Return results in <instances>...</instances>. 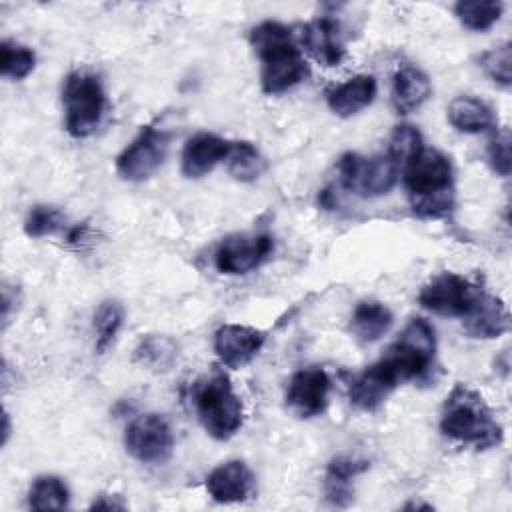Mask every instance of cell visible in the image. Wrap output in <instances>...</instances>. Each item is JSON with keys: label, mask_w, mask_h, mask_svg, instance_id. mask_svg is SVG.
<instances>
[{"label": "cell", "mask_w": 512, "mask_h": 512, "mask_svg": "<svg viewBox=\"0 0 512 512\" xmlns=\"http://www.w3.org/2000/svg\"><path fill=\"white\" fill-rule=\"evenodd\" d=\"M330 398V376L324 368L308 366L294 372L286 386V406L298 418L320 416Z\"/></svg>", "instance_id": "obj_12"}, {"label": "cell", "mask_w": 512, "mask_h": 512, "mask_svg": "<svg viewBox=\"0 0 512 512\" xmlns=\"http://www.w3.org/2000/svg\"><path fill=\"white\" fill-rule=\"evenodd\" d=\"M206 492L220 504L248 500L256 490V476L244 460H228L206 476Z\"/></svg>", "instance_id": "obj_14"}, {"label": "cell", "mask_w": 512, "mask_h": 512, "mask_svg": "<svg viewBox=\"0 0 512 512\" xmlns=\"http://www.w3.org/2000/svg\"><path fill=\"white\" fill-rule=\"evenodd\" d=\"M36 66V54L32 48L24 44H16L4 40L0 44V72L6 78L22 80L26 78Z\"/></svg>", "instance_id": "obj_29"}, {"label": "cell", "mask_w": 512, "mask_h": 512, "mask_svg": "<svg viewBox=\"0 0 512 512\" xmlns=\"http://www.w3.org/2000/svg\"><path fill=\"white\" fill-rule=\"evenodd\" d=\"M402 180L416 216L438 220L454 210V168L444 152L422 146L402 168Z\"/></svg>", "instance_id": "obj_2"}, {"label": "cell", "mask_w": 512, "mask_h": 512, "mask_svg": "<svg viewBox=\"0 0 512 512\" xmlns=\"http://www.w3.org/2000/svg\"><path fill=\"white\" fill-rule=\"evenodd\" d=\"M250 44L262 62L260 84L264 94H284L310 76L290 28L282 22L264 20L256 24L250 30Z\"/></svg>", "instance_id": "obj_1"}, {"label": "cell", "mask_w": 512, "mask_h": 512, "mask_svg": "<svg viewBox=\"0 0 512 512\" xmlns=\"http://www.w3.org/2000/svg\"><path fill=\"white\" fill-rule=\"evenodd\" d=\"M134 364L150 372H168L178 360V344L164 334L144 336L132 354Z\"/></svg>", "instance_id": "obj_24"}, {"label": "cell", "mask_w": 512, "mask_h": 512, "mask_svg": "<svg viewBox=\"0 0 512 512\" xmlns=\"http://www.w3.org/2000/svg\"><path fill=\"white\" fill-rule=\"evenodd\" d=\"M400 382L392 374V370L384 364V360H378L376 364L368 366L360 374H356L350 382L348 388V398L350 402L364 410V412H374L378 410L386 398L392 394V390Z\"/></svg>", "instance_id": "obj_16"}, {"label": "cell", "mask_w": 512, "mask_h": 512, "mask_svg": "<svg viewBox=\"0 0 512 512\" xmlns=\"http://www.w3.org/2000/svg\"><path fill=\"white\" fill-rule=\"evenodd\" d=\"M226 160L230 176L238 182H254L266 170V158L252 142H232Z\"/></svg>", "instance_id": "obj_27"}, {"label": "cell", "mask_w": 512, "mask_h": 512, "mask_svg": "<svg viewBox=\"0 0 512 512\" xmlns=\"http://www.w3.org/2000/svg\"><path fill=\"white\" fill-rule=\"evenodd\" d=\"M124 322V308L118 300H104L96 314H94V334H96V342L94 348L98 354H104L114 338L118 336L120 328Z\"/></svg>", "instance_id": "obj_28"}, {"label": "cell", "mask_w": 512, "mask_h": 512, "mask_svg": "<svg viewBox=\"0 0 512 512\" xmlns=\"http://www.w3.org/2000/svg\"><path fill=\"white\" fill-rule=\"evenodd\" d=\"M14 304H18V290H16V286L4 284V288H2V324H4V328L10 322Z\"/></svg>", "instance_id": "obj_34"}, {"label": "cell", "mask_w": 512, "mask_h": 512, "mask_svg": "<svg viewBox=\"0 0 512 512\" xmlns=\"http://www.w3.org/2000/svg\"><path fill=\"white\" fill-rule=\"evenodd\" d=\"M192 404L202 428L216 440H228L242 428V400L220 368H212L194 382Z\"/></svg>", "instance_id": "obj_4"}, {"label": "cell", "mask_w": 512, "mask_h": 512, "mask_svg": "<svg viewBox=\"0 0 512 512\" xmlns=\"http://www.w3.org/2000/svg\"><path fill=\"white\" fill-rule=\"evenodd\" d=\"M448 122L464 134H480L494 130L496 114L490 104L472 94L456 96L448 104Z\"/></svg>", "instance_id": "obj_22"}, {"label": "cell", "mask_w": 512, "mask_h": 512, "mask_svg": "<svg viewBox=\"0 0 512 512\" xmlns=\"http://www.w3.org/2000/svg\"><path fill=\"white\" fill-rule=\"evenodd\" d=\"M64 124L70 136L86 138L96 132L106 112V92L98 74L74 70L62 84Z\"/></svg>", "instance_id": "obj_5"}, {"label": "cell", "mask_w": 512, "mask_h": 512, "mask_svg": "<svg viewBox=\"0 0 512 512\" xmlns=\"http://www.w3.org/2000/svg\"><path fill=\"white\" fill-rule=\"evenodd\" d=\"M464 320V330L472 338H498L510 328V314L506 304L492 294H486L478 300V304L472 308Z\"/></svg>", "instance_id": "obj_20"}, {"label": "cell", "mask_w": 512, "mask_h": 512, "mask_svg": "<svg viewBox=\"0 0 512 512\" xmlns=\"http://www.w3.org/2000/svg\"><path fill=\"white\" fill-rule=\"evenodd\" d=\"M370 468L368 460L336 456L328 462L324 476V496L332 506L346 508L352 502V480Z\"/></svg>", "instance_id": "obj_21"}, {"label": "cell", "mask_w": 512, "mask_h": 512, "mask_svg": "<svg viewBox=\"0 0 512 512\" xmlns=\"http://www.w3.org/2000/svg\"><path fill=\"white\" fill-rule=\"evenodd\" d=\"M126 504L116 494H100L92 504L90 510H124Z\"/></svg>", "instance_id": "obj_35"}, {"label": "cell", "mask_w": 512, "mask_h": 512, "mask_svg": "<svg viewBox=\"0 0 512 512\" xmlns=\"http://www.w3.org/2000/svg\"><path fill=\"white\" fill-rule=\"evenodd\" d=\"M126 452L144 464H162L172 456L174 434L162 414H140L124 432Z\"/></svg>", "instance_id": "obj_10"}, {"label": "cell", "mask_w": 512, "mask_h": 512, "mask_svg": "<svg viewBox=\"0 0 512 512\" xmlns=\"http://www.w3.org/2000/svg\"><path fill=\"white\" fill-rule=\"evenodd\" d=\"M422 146L424 142L418 128H414L412 124H398L390 134L386 154L398 164L402 172V168L422 150Z\"/></svg>", "instance_id": "obj_30"}, {"label": "cell", "mask_w": 512, "mask_h": 512, "mask_svg": "<svg viewBox=\"0 0 512 512\" xmlns=\"http://www.w3.org/2000/svg\"><path fill=\"white\" fill-rule=\"evenodd\" d=\"M302 44L304 50L326 68L338 66L346 56L340 24L330 16H320L308 22L302 28Z\"/></svg>", "instance_id": "obj_17"}, {"label": "cell", "mask_w": 512, "mask_h": 512, "mask_svg": "<svg viewBox=\"0 0 512 512\" xmlns=\"http://www.w3.org/2000/svg\"><path fill=\"white\" fill-rule=\"evenodd\" d=\"M70 492L60 476H38L28 490V506L32 510H64L68 508Z\"/></svg>", "instance_id": "obj_26"}, {"label": "cell", "mask_w": 512, "mask_h": 512, "mask_svg": "<svg viewBox=\"0 0 512 512\" xmlns=\"http://www.w3.org/2000/svg\"><path fill=\"white\" fill-rule=\"evenodd\" d=\"M486 156L496 174H500V176L510 174V134H508V130H496L492 134V138L488 140Z\"/></svg>", "instance_id": "obj_33"}, {"label": "cell", "mask_w": 512, "mask_h": 512, "mask_svg": "<svg viewBox=\"0 0 512 512\" xmlns=\"http://www.w3.org/2000/svg\"><path fill=\"white\" fill-rule=\"evenodd\" d=\"M432 94L428 74L416 64L404 62L398 66L392 80V104L398 114H410L420 108Z\"/></svg>", "instance_id": "obj_18"}, {"label": "cell", "mask_w": 512, "mask_h": 512, "mask_svg": "<svg viewBox=\"0 0 512 512\" xmlns=\"http://www.w3.org/2000/svg\"><path fill=\"white\" fill-rule=\"evenodd\" d=\"M478 66L484 70V74L498 86L508 88L512 84V48L510 42H504L500 46H494L480 54Z\"/></svg>", "instance_id": "obj_31"}, {"label": "cell", "mask_w": 512, "mask_h": 512, "mask_svg": "<svg viewBox=\"0 0 512 512\" xmlns=\"http://www.w3.org/2000/svg\"><path fill=\"white\" fill-rule=\"evenodd\" d=\"M434 354V326L424 318H412L382 360L392 370L398 382H408L424 378L430 372L434 364Z\"/></svg>", "instance_id": "obj_6"}, {"label": "cell", "mask_w": 512, "mask_h": 512, "mask_svg": "<svg viewBox=\"0 0 512 512\" xmlns=\"http://www.w3.org/2000/svg\"><path fill=\"white\" fill-rule=\"evenodd\" d=\"M440 430L456 444L488 450L502 442L504 430L480 392L468 384H456L444 400Z\"/></svg>", "instance_id": "obj_3"}, {"label": "cell", "mask_w": 512, "mask_h": 512, "mask_svg": "<svg viewBox=\"0 0 512 512\" xmlns=\"http://www.w3.org/2000/svg\"><path fill=\"white\" fill-rule=\"evenodd\" d=\"M66 224V216L56 208L48 204H36L30 208L26 220H24V232L30 238H44L54 236L60 232Z\"/></svg>", "instance_id": "obj_32"}, {"label": "cell", "mask_w": 512, "mask_h": 512, "mask_svg": "<svg viewBox=\"0 0 512 512\" xmlns=\"http://www.w3.org/2000/svg\"><path fill=\"white\" fill-rule=\"evenodd\" d=\"M504 4L498 0H460L454 4V16L472 32L490 30L502 16Z\"/></svg>", "instance_id": "obj_25"}, {"label": "cell", "mask_w": 512, "mask_h": 512, "mask_svg": "<svg viewBox=\"0 0 512 512\" xmlns=\"http://www.w3.org/2000/svg\"><path fill=\"white\" fill-rule=\"evenodd\" d=\"M376 92H378V84H376L374 76L356 74V76L348 78L346 82L334 86L326 94V102H328V108L336 116L350 118V116L358 114L360 110H364L366 106H370L376 98Z\"/></svg>", "instance_id": "obj_19"}, {"label": "cell", "mask_w": 512, "mask_h": 512, "mask_svg": "<svg viewBox=\"0 0 512 512\" xmlns=\"http://www.w3.org/2000/svg\"><path fill=\"white\" fill-rule=\"evenodd\" d=\"M392 320L394 316L386 304L376 300H362L350 316V330L360 342L370 344L390 330Z\"/></svg>", "instance_id": "obj_23"}, {"label": "cell", "mask_w": 512, "mask_h": 512, "mask_svg": "<svg viewBox=\"0 0 512 512\" xmlns=\"http://www.w3.org/2000/svg\"><path fill=\"white\" fill-rule=\"evenodd\" d=\"M274 250V240L266 232H236L220 240L214 252V266L220 274L242 276L256 270Z\"/></svg>", "instance_id": "obj_11"}, {"label": "cell", "mask_w": 512, "mask_h": 512, "mask_svg": "<svg viewBox=\"0 0 512 512\" xmlns=\"http://www.w3.org/2000/svg\"><path fill=\"white\" fill-rule=\"evenodd\" d=\"M336 168L340 184L366 198L388 194L400 176L398 164L386 152L368 158L356 152H346L340 156Z\"/></svg>", "instance_id": "obj_7"}, {"label": "cell", "mask_w": 512, "mask_h": 512, "mask_svg": "<svg viewBox=\"0 0 512 512\" xmlns=\"http://www.w3.org/2000/svg\"><path fill=\"white\" fill-rule=\"evenodd\" d=\"M232 142L212 132H198L186 140L180 166L186 178H202L230 154Z\"/></svg>", "instance_id": "obj_15"}, {"label": "cell", "mask_w": 512, "mask_h": 512, "mask_svg": "<svg viewBox=\"0 0 512 512\" xmlns=\"http://www.w3.org/2000/svg\"><path fill=\"white\" fill-rule=\"evenodd\" d=\"M266 334L246 324H224L214 334V352L228 368H242L262 350Z\"/></svg>", "instance_id": "obj_13"}, {"label": "cell", "mask_w": 512, "mask_h": 512, "mask_svg": "<svg viewBox=\"0 0 512 512\" xmlns=\"http://www.w3.org/2000/svg\"><path fill=\"white\" fill-rule=\"evenodd\" d=\"M482 296L484 288L478 282L456 272H440L422 286L418 304L440 316L464 318Z\"/></svg>", "instance_id": "obj_8"}, {"label": "cell", "mask_w": 512, "mask_h": 512, "mask_svg": "<svg viewBox=\"0 0 512 512\" xmlns=\"http://www.w3.org/2000/svg\"><path fill=\"white\" fill-rule=\"evenodd\" d=\"M170 144V134L154 124L142 126L136 138L118 154L116 172L128 182L150 178L164 162Z\"/></svg>", "instance_id": "obj_9"}]
</instances>
